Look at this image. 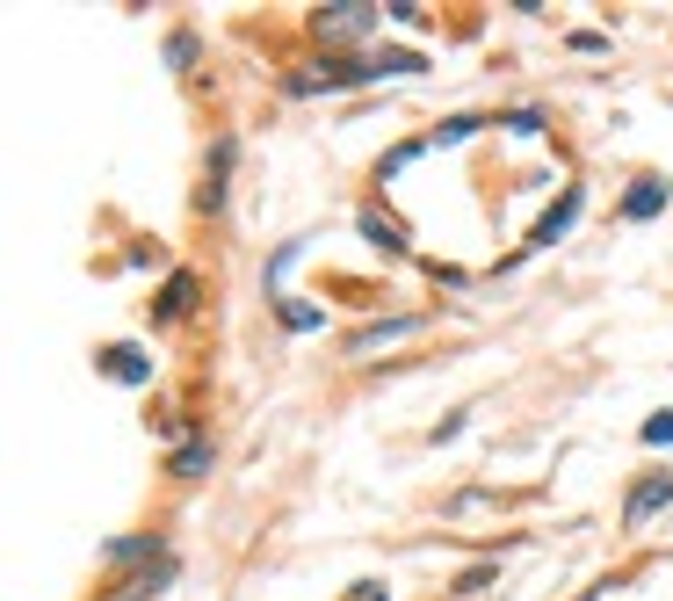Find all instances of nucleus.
<instances>
[{"mask_svg":"<svg viewBox=\"0 0 673 601\" xmlns=\"http://www.w3.org/2000/svg\"><path fill=\"white\" fill-rule=\"evenodd\" d=\"M645 442H652V449L673 442V413H652V420H645Z\"/></svg>","mask_w":673,"mask_h":601,"instance_id":"13","label":"nucleus"},{"mask_svg":"<svg viewBox=\"0 0 673 601\" xmlns=\"http://www.w3.org/2000/svg\"><path fill=\"white\" fill-rule=\"evenodd\" d=\"M102 370H109L116 384H145V377H152V355H138L131 341H116V348H102Z\"/></svg>","mask_w":673,"mask_h":601,"instance_id":"6","label":"nucleus"},{"mask_svg":"<svg viewBox=\"0 0 673 601\" xmlns=\"http://www.w3.org/2000/svg\"><path fill=\"white\" fill-rule=\"evenodd\" d=\"M319 29H326V37H370L377 8H362V0H348V8H319Z\"/></svg>","mask_w":673,"mask_h":601,"instance_id":"5","label":"nucleus"},{"mask_svg":"<svg viewBox=\"0 0 673 601\" xmlns=\"http://www.w3.org/2000/svg\"><path fill=\"white\" fill-rule=\"evenodd\" d=\"M666 196H673V182H659V174H645L630 196H623V218H659L666 210Z\"/></svg>","mask_w":673,"mask_h":601,"instance_id":"7","label":"nucleus"},{"mask_svg":"<svg viewBox=\"0 0 673 601\" xmlns=\"http://www.w3.org/2000/svg\"><path fill=\"white\" fill-rule=\"evenodd\" d=\"M203 471H210V442H203V435H189V442L174 449V478H203Z\"/></svg>","mask_w":673,"mask_h":601,"instance_id":"9","label":"nucleus"},{"mask_svg":"<svg viewBox=\"0 0 673 601\" xmlns=\"http://www.w3.org/2000/svg\"><path fill=\"white\" fill-rule=\"evenodd\" d=\"M232 153H239V138L225 131L218 145H210V167H203V189H196V203L203 210H225V174H232Z\"/></svg>","mask_w":673,"mask_h":601,"instance_id":"3","label":"nucleus"},{"mask_svg":"<svg viewBox=\"0 0 673 601\" xmlns=\"http://www.w3.org/2000/svg\"><path fill=\"white\" fill-rule=\"evenodd\" d=\"M275 312H283V326H290V334H312V326H319V305H297V297H283Z\"/></svg>","mask_w":673,"mask_h":601,"instance_id":"11","label":"nucleus"},{"mask_svg":"<svg viewBox=\"0 0 673 601\" xmlns=\"http://www.w3.org/2000/svg\"><path fill=\"white\" fill-rule=\"evenodd\" d=\"M507 131H522V138H536V131H543V116H536V109H514V116H507Z\"/></svg>","mask_w":673,"mask_h":601,"instance_id":"15","label":"nucleus"},{"mask_svg":"<svg viewBox=\"0 0 673 601\" xmlns=\"http://www.w3.org/2000/svg\"><path fill=\"white\" fill-rule=\"evenodd\" d=\"M362 232H370V239H377L384 254H406V232H399V225H384L377 210H370V218H362Z\"/></svg>","mask_w":673,"mask_h":601,"instance_id":"10","label":"nucleus"},{"mask_svg":"<svg viewBox=\"0 0 673 601\" xmlns=\"http://www.w3.org/2000/svg\"><path fill=\"white\" fill-rule=\"evenodd\" d=\"M579 203H587V189L572 182V189L558 196V210H543V225H536V232L522 239V254H536V247H558V239L572 232V218H579ZM522 254H514V261H522Z\"/></svg>","mask_w":673,"mask_h":601,"instance_id":"1","label":"nucleus"},{"mask_svg":"<svg viewBox=\"0 0 673 601\" xmlns=\"http://www.w3.org/2000/svg\"><path fill=\"white\" fill-rule=\"evenodd\" d=\"M673 500V471H652V478H637V486H630V500H623V522L630 529H645L652 515H659V507Z\"/></svg>","mask_w":673,"mask_h":601,"instance_id":"2","label":"nucleus"},{"mask_svg":"<svg viewBox=\"0 0 673 601\" xmlns=\"http://www.w3.org/2000/svg\"><path fill=\"white\" fill-rule=\"evenodd\" d=\"M348 601H384V587H370V580H362V587H355Z\"/></svg>","mask_w":673,"mask_h":601,"instance_id":"16","label":"nucleus"},{"mask_svg":"<svg viewBox=\"0 0 673 601\" xmlns=\"http://www.w3.org/2000/svg\"><path fill=\"white\" fill-rule=\"evenodd\" d=\"M471 131H478V116H456V124L435 131V145H456V138H471Z\"/></svg>","mask_w":673,"mask_h":601,"instance_id":"14","label":"nucleus"},{"mask_svg":"<svg viewBox=\"0 0 673 601\" xmlns=\"http://www.w3.org/2000/svg\"><path fill=\"white\" fill-rule=\"evenodd\" d=\"M413 326H420V319H384V326H362V334L348 341V355H377L384 341H399V334H413Z\"/></svg>","mask_w":673,"mask_h":601,"instance_id":"8","label":"nucleus"},{"mask_svg":"<svg viewBox=\"0 0 673 601\" xmlns=\"http://www.w3.org/2000/svg\"><path fill=\"white\" fill-rule=\"evenodd\" d=\"M152 551H160V536H116L109 544V558H152Z\"/></svg>","mask_w":673,"mask_h":601,"instance_id":"12","label":"nucleus"},{"mask_svg":"<svg viewBox=\"0 0 673 601\" xmlns=\"http://www.w3.org/2000/svg\"><path fill=\"white\" fill-rule=\"evenodd\" d=\"M189 312H196V276H189V268H174V276H167V290L152 297V319L167 326V319H189Z\"/></svg>","mask_w":673,"mask_h":601,"instance_id":"4","label":"nucleus"}]
</instances>
